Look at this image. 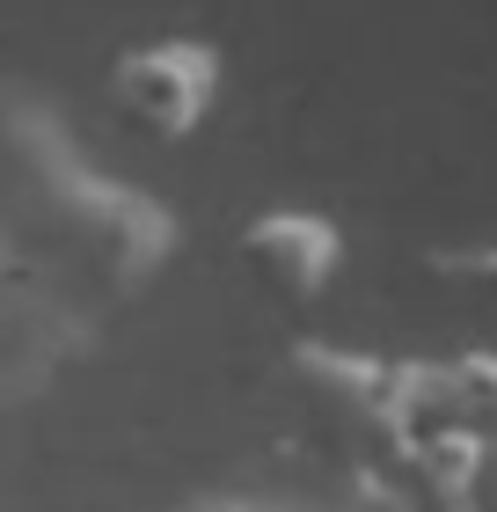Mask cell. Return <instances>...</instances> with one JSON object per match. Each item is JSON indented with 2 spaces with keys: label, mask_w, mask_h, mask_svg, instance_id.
Wrapping results in <instances>:
<instances>
[{
  "label": "cell",
  "mask_w": 497,
  "mask_h": 512,
  "mask_svg": "<svg viewBox=\"0 0 497 512\" xmlns=\"http://www.w3.org/2000/svg\"><path fill=\"white\" fill-rule=\"evenodd\" d=\"M0 161H8V183L37 213V227L96 271L103 300H132L139 286H154L169 271L183 242L176 213L132 183L103 176L96 161H81L59 110L30 88H0Z\"/></svg>",
  "instance_id": "1"
},
{
  "label": "cell",
  "mask_w": 497,
  "mask_h": 512,
  "mask_svg": "<svg viewBox=\"0 0 497 512\" xmlns=\"http://www.w3.org/2000/svg\"><path fill=\"white\" fill-rule=\"evenodd\" d=\"M88 352H96V315L52 271L0 249V410L44 395Z\"/></svg>",
  "instance_id": "2"
},
{
  "label": "cell",
  "mask_w": 497,
  "mask_h": 512,
  "mask_svg": "<svg viewBox=\"0 0 497 512\" xmlns=\"http://www.w3.org/2000/svg\"><path fill=\"white\" fill-rule=\"evenodd\" d=\"M110 103L154 139H191L220 103V44L147 37L110 59Z\"/></svg>",
  "instance_id": "3"
},
{
  "label": "cell",
  "mask_w": 497,
  "mask_h": 512,
  "mask_svg": "<svg viewBox=\"0 0 497 512\" xmlns=\"http://www.w3.org/2000/svg\"><path fill=\"white\" fill-rule=\"evenodd\" d=\"M242 264L264 278L278 300H293V308H315L329 293V278L344 271V227L315 213V205H271V213L242 220Z\"/></svg>",
  "instance_id": "4"
},
{
  "label": "cell",
  "mask_w": 497,
  "mask_h": 512,
  "mask_svg": "<svg viewBox=\"0 0 497 512\" xmlns=\"http://www.w3.org/2000/svg\"><path fill=\"white\" fill-rule=\"evenodd\" d=\"M286 374L315 395L329 417H344V425H366V432L388 425V381H395L388 359L329 344V337H300V344H286Z\"/></svg>",
  "instance_id": "5"
},
{
  "label": "cell",
  "mask_w": 497,
  "mask_h": 512,
  "mask_svg": "<svg viewBox=\"0 0 497 512\" xmlns=\"http://www.w3.org/2000/svg\"><path fill=\"white\" fill-rule=\"evenodd\" d=\"M432 374H439V410H446V425L461 432L468 469H476V498L497 505V359L468 352V359L432 366Z\"/></svg>",
  "instance_id": "6"
},
{
  "label": "cell",
  "mask_w": 497,
  "mask_h": 512,
  "mask_svg": "<svg viewBox=\"0 0 497 512\" xmlns=\"http://www.w3.org/2000/svg\"><path fill=\"white\" fill-rule=\"evenodd\" d=\"M432 271L446 278H476V286H497V242H468V249H439Z\"/></svg>",
  "instance_id": "7"
},
{
  "label": "cell",
  "mask_w": 497,
  "mask_h": 512,
  "mask_svg": "<svg viewBox=\"0 0 497 512\" xmlns=\"http://www.w3.org/2000/svg\"><path fill=\"white\" fill-rule=\"evenodd\" d=\"M169 512H271V505H249V498H198V505H169Z\"/></svg>",
  "instance_id": "8"
}]
</instances>
